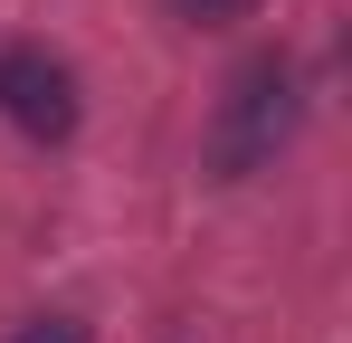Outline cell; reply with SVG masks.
Masks as SVG:
<instances>
[{"label":"cell","instance_id":"3","mask_svg":"<svg viewBox=\"0 0 352 343\" xmlns=\"http://www.w3.org/2000/svg\"><path fill=\"white\" fill-rule=\"evenodd\" d=\"M172 19H190V29H238V19H257V0H172Z\"/></svg>","mask_w":352,"mask_h":343},{"label":"cell","instance_id":"1","mask_svg":"<svg viewBox=\"0 0 352 343\" xmlns=\"http://www.w3.org/2000/svg\"><path fill=\"white\" fill-rule=\"evenodd\" d=\"M295 124H305V76H295V57H286V48L238 57V76L219 86V105H210V134H200L210 181H248V172H267V163L295 143Z\"/></svg>","mask_w":352,"mask_h":343},{"label":"cell","instance_id":"4","mask_svg":"<svg viewBox=\"0 0 352 343\" xmlns=\"http://www.w3.org/2000/svg\"><path fill=\"white\" fill-rule=\"evenodd\" d=\"M10 343H86V324H76V315H29Z\"/></svg>","mask_w":352,"mask_h":343},{"label":"cell","instance_id":"2","mask_svg":"<svg viewBox=\"0 0 352 343\" xmlns=\"http://www.w3.org/2000/svg\"><path fill=\"white\" fill-rule=\"evenodd\" d=\"M0 114L29 134V143H67L76 134V67L48 57L38 39H0Z\"/></svg>","mask_w":352,"mask_h":343}]
</instances>
